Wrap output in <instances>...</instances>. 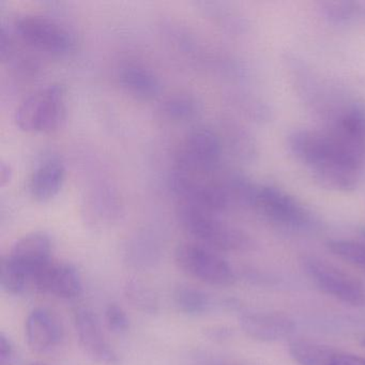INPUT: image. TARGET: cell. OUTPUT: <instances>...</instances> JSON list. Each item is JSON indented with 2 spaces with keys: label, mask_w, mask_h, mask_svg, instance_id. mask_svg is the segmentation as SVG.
I'll return each mask as SVG.
<instances>
[{
  "label": "cell",
  "mask_w": 365,
  "mask_h": 365,
  "mask_svg": "<svg viewBox=\"0 0 365 365\" xmlns=\"http://www.w3.org/2000/svg\"><path fill=\"white\" fill-rule=\"evenodd\" d=\"M106 327L115 334H123L130 328V319L123 307L110 303L104 311Z\"/></svg>",
  "instance_id": "cell-25"
},
{
  "label": "cell",
  "mask_w": 365,
  "mask_h": 365,
  "mask_svg": "<svg viewBox=\"0 0 365 365\" xmlns=\"http://www.w3.org/2000/svg\"><path fill=\"white\" fill-rule=\"evenodd\" d=\"M74 326L78 343L84 354L101 365H118L120 356L106 339L97 315L87 307H80L74 314Z\"/></svg>",
  "instance_id": "cell-10"
},
{
  "label": "cell",
  "mask_w": 365,
  "mask_h": 365,
  "mask_svg": "<svg viewBox=\"0 0 365 365\" xmlns=\"http://www.w3.org/2000/svg\"><path fill=\"white\" fill-rule=\"evenodd\" d=\"M362 344H363V345H364V346H365V339H364V341H363V343H362Z\"/></svg>",
  "instance_id": "cell-34"
},
{
  "label": "cell",
  "mask_w": 365,
  "mask_h": 365,
  "mask_svg": "<svg viewBox=\"0 0 365 365\" xmlns=\"http://www.w3.org/2000/svg\"><path fill=\"white\" fill-rule=\"evenodd\" d=\"M195 101L187 96H174L164 102V113L170 118L187 119L195 113Z\"/></svg>",
  "instance_id": "cell-24"
},
{
  "label": "cell",
  "mask_w": 365,
  "mask_h": 365,
  "mask_svg": "<svg viewBox=\"0 0 365 365\" xmlns=\"http://www.w3.org/2000/svg\"><path fill=\"white\" fill-rule=\"evenodd\" d=\"M301 264L324 294L351 307H365V285L354 275L317 256H303Z\"/></svg>",
  "instance_id": "cell-5"
},
{
  "label": "cell",
  "mask_w": 365,
  "mask_h": 365,
  "mask_svg": "<svg viewBox=\"0 0 365 365\" xmlns=\"http://www.w3.org/2000/svg\"><path fill=\"white\" fill-rule=\"evenodd\" d=\"M362 365H365V358H364V361H363V364Z\"/></svg>",
  "instance_id": "cell-33"
},
{
  "label": "cell",
  "mask_w": 365,
  "mask_h": 365,
  "mask_svg": "<svg viewBox=\"0 0 365 365\" xmlns=\"http://www.w3.org/2000/svg\"><path fill=\"white\" fill-rule=\"evenodd\" d=\"M123 294L128 302L142 313L155 315L160 311V302L157 294L142 279H127L123 285Z\"/></svg>",
  "instance_id": "cell-20"
},
{
  "label": "cell",
  "mask_w": 365,
  "mask_h": 365,
  "mask_svg": "<svg viewBox=\"0 0 365 365\" xmlns=\"http://www.w3.org/2000/svg\"><path fill=\"white\" fill-rule=\"evenodd\" d=\"M205 336L210 341H215V343H223L232 337V329L223 326H212L204 330Z\"/></svg>",
  "instance_id": "cell-26"
},
{
  "label": "cell",
  "mask_w": 365,
  "mask_h": 365,
  "mask_svg": "<svg viewBox=\"0 0 365 365\" xmlns=\"http://www.w3.org/2000/svg\"><path fill=\"white\" fill-rule=\"evenodd\" d=\"M11 178V170H10L9 166L6 164H1V168H0V179H1V185H5L6 182L10 180Z\"/></svg>",
  "instance_id": "cell-29"
},
{
  "label": "cell",
  "mask_w": 365,
  "mask_h": 365,
  "mask_svg": "<svg viewBox=\"0 0 365 365\" xmlns=\"http://www.w3.org/2000/svg\"><path fill=\"white\" fill-rule=\"evenodd\" d=\"M359 14H360V19L365 20V0H360L358 1Z\"/></svg>",
  "instance_id": "cell-30"
},
{
  "label": "cell",
  "mask_w": 365,
  "mask_h": 365,
  "mask_svg": "<svg viewBox=\"0 0 365 365\" xmlns=\"http://www.w3.org/2000/svg\"><path fill=\"white\" fill-rule=\"evenodd\" d=\"M319 11L324 20L335 26H345L360 19L358 1L328 0L319 3Z\"/></svg>",
  "instance_id": "cell-21"
},
{
  "label": "cell",
  "mask_w": 365,
  "mask_h": 365,
  "mask_svg": "<svg viewBox=\"0 0 365 365\" xmlns=\"http://www.w3.org/2000/svg\"><path fill=\"white\" fill-rule=\"evenodd\" d=\"M38 292L61 299L78 298L83 290L80 271L69 262H50L31 277Z\"/></svg>",
  "instance_id": "cell-11"
},
{
  "label": "cell",
  "mask_w": 365,
  "mask_h": 365,
  "mask_svg": "<svg viewBox=\"0 0 365 365\" xmlns=\"http://www.w3.org/2000/svg\"><path fill=\"white\" fill-rule=\"evenodd\" d=\"M52 240L46 232H34L19 239L7 257L33 277L42 267L52 262Z\"/></svg>",
  "instance_id": "cell-15"
},
{
  "label": "cell",
  "mask_w": 365,
  "mask_h": 365,
  "mask_svg": "<svg viewBox=\"0 0 365 365\" xmlns=\"http://www.w3.org/2000/svg\"><path fill=\"white\" fill-rule=\"evenodd\" d=\"M290 356L298 365H349L351 354L307 339L290 341Z\"/></svg>",
  "instance_id": "cell-16"
},
{
  "label": "cell",
  "mask_w": 365,
  "mask_h": 365,
  "mask_svg": "<svg viewBox=\"0 0 365 365\" xmlns=\"http://www.w3.org/2000/svg\"><path fill=\"white\" fill-rule=\"evenodd\" d=\"M287 147L320 187L348 192L358 185L364 159L329 132L294 130L288 134Z\"/></svg>",
  "instance_id": "cell-1"
},
{
  "label": "cell",
  "mask_w": 365,
  "mask_h": 365,
  "mask_svg": "<svg viewBox=\"0 0 365 365\" xmlns=\"http://www.w3.org/2000/svg\"><path fill=\"white\" fill-rule=\"evenodd\" d=\"M333 255L345 260L365 274V243L334 239L327 243Z\"/></svg>",
  "instance_id": "cell-23"
},
{
  "label": "cell",
  "mask_w": 365,
  "mask_h": 365,
  "mask_svg": "<svg viewBox=\"0 0 365 365\" xmlns=\"http://www.w3.org/2000/svg\"><path fill=\"white\" fill-rule=\"evenodd\" d=\"M243 332L259 341H277L294 332L296 324L289 316L277 312H245L239 317Z\"/></svg>",
  "instance_id": "cell-13"
},
{
  "label": "cell",
  "mask_w": 365,
  "mask_h": 365,
  "mask_svg": "<svg viewBox=\"0 0 365 365\" xmlns=\"http://www.w3.org/2000/svg\"><path fill=\"white\" fill-rule=\"evenodd\" d=\"M119 81L127 93L140 99H151L160 91V82L157 76L150 70L140 66L123 68Z\"/></svg>",
  "instance_id": "cell-19"
},
{
  "label": "cell",
  "mask_w": 365,
  "mask_h": 365,
  "mask_svg": "<svg viewBox=\"0 0 365 365\" xmlns=\"http://www.w3.org/2000/svg\"><path fill=\"white\" fill-rule=\"evenodd\" d=\"M252 208L286 230L307 232L318 225L317 217L298 198L273 185H258Z\"/></svg>",
  "instance_id": "cell-4"
},
{
  "label": "cell",
  "mask_w": 365,
  "mask_h": 365,
  "mask_svg": "<svg viewBox=\"0 0 365 365\" xmlns=\"http://www.w3.org/2000/svg\"><path fill=\"white\" fill-rule=\"evenodd\" d=\"M360 232L361 235H362L363 238H365V227L361 228Z\"/></svg>",
  "instance_id": "cell-31"
},
{
  "label": "cell",
  "mask_w": 365,
  "mask_h": 365,
  "mask_svg": "<svg viewBox=\"0 0 365 365\" xmlns=\"http://www.w3.org/2000/svg\"><path fill=\"white\" fill-rule=\"evenodd\" d=\"M175 262L185 274L209 285L226 287L236 282L232 267L212 249L200 243H180L175 251Z\"/></svg>",
  "instance_id": "cell-6"
},
{
  "label": "cell",
  "mask_w": 365,
  "mask_h": 365,
  "mask_svg": "<svg viewBox=\"0 0 365 365\" xmlns=\"http://www.w3.org/2000/svg\"><path fill=\"white\" fill-rule=\"evenodd\" d=\"M14 31L27 46L48 54L61 56L73 48V38L69 31L46 16H19L14 22Z\"/></svg>",
  "instance_id": "cell-8"
},
{
  "label": "cell",
  "mask_w": 365,
  "mask_h": 365,
  "mask_svg": "<svg viewBox=\"0 0 365 365\" xmlns=\"http://www.w3.org/2000/svg\"><path fill=\"white\" fill-rule=\"evenodd\" d=\"M14 358V346L11 339L5 334L0 333V362H11Z\"/></svg>",
  "instance_id": "cell-27"
},
{
  "label": "cell",
  "mask_w": 365,
  "mask_h": 365,
  "mask_svg": "<svg viewBox=\"0 0 365 365\" xmlns=\"http://www.w3.org/2000/svg\"><path fill=\"white\" fill-rule=\"evenodd\" d=\"M197 365H234L217 359L207 358V356H198Z\"/></svg>",
  "instance_id": "cell-28"
},
{
  "label": "cell",
  "mask_w": 365,
  "mask_h": 365,
  "mask_svg": "<svg viewBox=\"0 0 365 365\" xmlns=\"http://www.w3.org/2000/svg\"><path fill=\"white\" fill-rule=\"evenodd\" d=\"M66 170L61 162L51 160L41 164L29 180L31 195L39 202H48L58 194L65 181Z\"/></svg>",
  "instance_id": "cell-17"
},
{
  "label": "cell",
  "mask_w": 365,
  "mask_h": 365,
  "mask_svg": "<svg viewBox=\"0 0 365 365\" xmlns=\"http://www.w3.org/2000/svg\"><path fill=\"white\" fill-rule=\"evenodd\" d=\"M31 365H46V364H43V363L36 362V363H33V364H31Z\"/></svg>",
  "instance_id": "cell-32"
},
{
  "label": "cell",
  "mask_w": 365,
  "mask_h": 365,
  "mask_svg": "<svg viewBox=\"0 0 365 365\" xmlns=\"http://www.w3.org/2000/svg\"><path fill=\"white\" fill-rule=\"evenodd\" d=\"M331 135L365 159V103L351 102L333 116Z\"/></svg>",
  "instance_id": "cell-14"
},
{
  "label": "cell",
  "mask_w": 365,
  "mask_h": 365,
  "mask_svg": "<svg viewBox=\"0 0 365 365\" xmlns=\"http://www.w3.org/2000/svg\"><path fill=\"white\" fill-rule=\"evenodd\" d=\"M66 98L63 87L51 84L25 98L16 112V123L22 131L48 133L65 123Z\"/></svg>",
  "instance_id": "cell-3"
},
{
  "label": "cell",
  "mask_w": 365,
  "mask_h": 365,
  "mask_svg": "<svg viewBox=\"0 0 365 365\" xmlns=\"http://www.w3.org/2000/svg\"><path fill=\"white\" fill-rule=\"evenodd\" d=\"M177 217L181 227L205 247L225 252H247L253 249V239L247 232L222 221L210 211L181 204Z\"/></svg>",
  "instance_id": "cell-2"
},
{
  "label": "cell",
  "mask_w": 365,
  "mask_h": 365,
  "mask_svg": "<svg viewBox=\"0 0 365 365\" xmlns=\"http://www.w3.org/2000/svg\"><path fill=\"white\" fill-rule=\"evenodd\" d=\"M173 300L179 312L193 317L207 315L221 305V300H217L200 288L189 285L175 288Z\"/></svg>",
  "instance_id": "cell-18"
},
{
  "label": "cell",
  "mask_w": 365,
  "mask_h": 365,
  "mask_svg": "<svg viewBox=\"0 0 365 365\" xmlns=\"http://www.w3.org/2000/svg\"><path fill=\"white\" fill-rule=\"evenodd\" d=\"M31 282L29 273L16 266L6 256L0 262V286L7 294L20 296Z\"/></svg>",
  "instance_id": "cell-22"
},
{
  "label": "cell",
  "mask_w": 365,
  "mask_h": 365,
  "mask_svg": "<svg viewBox=\"0 0 365 365\" xmlns=\"http://www.w3.org/2000/svg\"><path fill=\"white\" fill-rule=\"evenodd\" d=\"M170 187L182 200L181 204L197 207L215 215L227 210L234 204L226 180L212 182L206 180L204 175L175 168L170 177Z\"/></svg>",
  "instance_id": "cell-7"
},
{
  "label": "cell",
  "mask_w": 365,
  "mask_h": 365,
  "mask_svg": "<svg viewBox=\"0 0 365 365\" xmlns=\"http://www.w3.org/2000/svg\"><path fill=\"white\" fill-rule=\"evenodd\" d=\"M221 157L219 136L211 130L202 128L187 134L177 155L175 168L193 174L208 175L217 170Z\"/></svg>",
  "instance_id": "cell-9"
},
{
  "label": "cell",
  "mask_w": 365,
  "mask_h": 365,
  "mask_svg": "<svg viewBox=\"0 0 365 365\" xmlns=\"http://www.w3.org/2000/svg\"><path fill=\"white\" fill-rule=\"evenodd\" d=\"M25 339L34 352L46 354L61 345L63 330L52 312L44 307H37L25 320Z\"/></svg>",
  "instance_id": "cell-12"
}]
</instances>
